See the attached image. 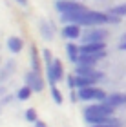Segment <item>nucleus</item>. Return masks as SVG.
Instances as JSON below:
<instances>
[{
	"instance_id": "6e6552de",
	"label": "nucleus",
	"mask_w": 126,
	"mask_h": 127,
	"mask_svg": "<svg viewBox=\"0 0 126 127\" xmlns=\"http://www.w3.org/2000/svg\"><path fill=\"white\" fill-rule=\"evenodd\" d=\"M106 58V49L104 51H99V53L91 55V53H81V56H79V64H82V65H97L101 60Z\"/></svg>"
},
{
	"instance_id": "393cba45",
	"label": "nucleus",
	"mask_w": 126,
	"mask_h": 127,
	"mask_svg": "<svg viewBox=\"0 0 126 127\" xmlns=\"http://www.w3.org/2000/svg\"><path fill=\"white\" fill-rule=\"evenodd\" d=\"M0 102H2L4 105H7V103H11V102H13V96H11V95H4L2 98H0Z\"/></svg>"
},
{
	"instance_id": "b1692460",
	"label": "nucleus",
	"mask_w": 126,
	"mask_h": 127,
	"mask_svg": "<svg viewBox=\"0 0 126 127\" xmlns=\"http://www.w3.org/2000/svg\"><path fill=\"white\" fill-rule=\"evenodd\" d=\"M68 87H70L71 91L77 89V82H75V76H68Z\"/></svg>"
},
{
	"instance_id": "f3484780",
	"label": "nucleus",
	"mask_w": 126,
	"mask_h": 127,
	"mask_svg": "<svg viewBox=\"0 0 126 127\" xmlns=\"http://www.w3.org/2000/svg\"><path fill=\"white\" fill-rule=\"evenodd\" d=\"M31 71L40 73V60H38L37 45H31Z\"/></svg>"
},
{
	"instance_id": "39448f33",
	"label": "nucleus",
	"mask_w": 126,
	"mask_h": 127,
	"mask_svg": "<svg viewBox=\"0 0 126 127\" xmlns=\"http://www.w3.org/2000/svg\"><path fill=\"white\" fill-rule=\"evenodd\" d=\"M110 36V33L106 29H101V27H91L90 31H86L82 34L81 42L82 44H90V42H104V40Z\"/></svg>"
},
{
	"instance_id": "4be33fe9",
	"label": "nucleus",
	"mask_w": 126,
	"mask_h": 127,
	"mask_svg": "<svg viewBox=\"0 0 126 127\" xmlns=\"http://www.w3.org/2000/svg\"><path fill=\"white\" fill-rule=\"evenodd\" d=\"M51 98H53V102L57 103V105H60L62 100H64V98H62V93L59 91V87H57V85H53V87H51Z\"/></svg>"
},
{
	"instance_id": "6ab92c4d",
	"label": "nucleus",
	"mask_w": 126,
	"mask_h": 127,
	"mask_svg": "<svg viewBox=\"0 0 126 127\" xmlns=\"http://www.w3.org/2000/svg\"><path fill=\"white\" fill-rule=\"evenodd\" d=\"M108 13L115 15V16H126V4H119V5H113V7L108 9Z\"/></svg>"
},
{
	"instance_id": "412c9836",
	"label": "nucleus",
	"mask_w": 126,
	"mask_h": 127,
	"mask_svg": "<svg viewBox=\"0 0 126 127\" xmlns=\"http://www.w3.org/2000/svg\"><path fill=\"white\" fill-rule=\"evenodd\" d=\"M24 118L27 120V122H31V124H35L37 120H38V114H37V109H26V113H24Z\"/></svg>"
},
{
	"instance_id": "20e7f679",
	"label": "nucleus",
	"mask_w": 126,
	"mask_h": 127,
	"mask_svg": "<svg viewBox=\"0 0 126 127\" xmlns=\"http://www.w3.org/2000/svg\"><path fill=\"white\" fill-rule=\"evenodd\" d=\"M84 114H101V116H113L115 114V107H112L106 102H93L91 105L84 109Z\"/></svg>"
},
{
	"instance_id": "5701e85b",
	"label": "nucleus",
	"mask_w": 126,
	"mask_h": 127,
	"mask_svg": "<svg viewBox=\"0 0 126 127\" xmlns=\"http://www.w3.org/2000/svg\"><path fill=\"white\" fill-rule=\"evenodd\" d=\"M42 58H44V62H46V65H48V64H53V60H55L49 49H44V51H42Z\"/></svg>"
},
{
	"instance_id": "dca6fc26",
	"label": "nucleus",
	"mask_w": 126,
	"mask_h": 127,
	"mask_svg": "<svg viewBox=\"0 0 126 127\" xmlns=\"http://www.w3.org/2000/svg\"><path fill=\"white\" fill-rule=\"evenodd\" d=\"M31 93H33V89L29 87V85H22V87L16 91V100H20V102H26V100H29L31 98Z\"/></svg>"
},
{
	"instance_id": "c756f323",
	"label": "nucleus",
	"mask_w": 126,
	"mask_h": 127,
	"mask_svg": "<svg viewBox=\"0 0 126 127\" xmlns=\"http://www.w3.org/2000/svg\"><path fill=\"white\" fill-rule=\"evenodd\" d=\"M121 42H126V34H123V36H121Z\"/></svg>"
},
{
	"instance_id": "423d86ee",
	"label": "nucleus",
	"mask_w": 126,
	"mask_h": 127,
	"mask_svg": "<svg viewBox=\"0 0 126 127\" xmlns=\"http://www.w3.org/2000/svg\"><path fill=\"white\" fill-rule=\"evenodd\" d=\"M24 84L29 85V87L33 89V93H40V91L44 89V80L40 78V74H38V73L31 71V69L24 74Z\"/></svg>"
},
{
	"instance_id": "0eeeda50",
	"label": "nucleus",
	"mask_w": 126,
	"mask_h": 127,
	"mask_svg": "<svg viewBox=\"0 0 126 127\" xmlns=\"http://www.w3.org/2000/svg\"><path fill=\"white\" fill-rule=\"evenodd\" d=\"M75 74H82V76H88V78H93L95 82L104 78V73L102 71H97L93 65H82V64H77V69H75Z\"/></svg>"
},
{
	"instance_id": "f257e3e1",
	"label": "nucleus",
	"mask_w": 126,
	"mask_h": 127,
	"mask_svg": "<svg viewBox=\"0 0 126 127\" xmlns=\"http://www.w3.org/2000/svg\"><path fill=\"white\" fill-rule=\"evenodd\" d=\"M77 24L81 27H101V26H106L110 24L108 20V11H84L79 16Z\"/></svg>"
},
{
	"instance_id": "1a4fd4ad",
	"label": "nucleus",
	"mask_w": 126,
	"mask_h": 127,
	"mask_svg": "<svg viewBox=\"0 0 126 127\" xmlns=\"http://www.w3.org/2000/svg\"><path fill=\"white\" fill-rule=\"evenodd\" d=\"M62 36L68 38V40L81 38V26L79 24H64V27H62Z\"/></svg>"
},
{
	"instance_id": "bb28decb",
	"label": "nucleus",
	"mask_w": 126,
	"mask_h": 127,
	"mask_svg": "<svg viewBox=\"0 0 126 127\" xmlns=\"http://www.w3.org/2000/svg\"><path fill=\"white\" fill-rule=\"evenodd\" d=\"M15 2L18 5H22V7H26V5H27V0H15Z\"/></svg>"
},
{
	"instance_id": "cd10ccee",
	"label": "nucleus",
	"mask_w": 126,
	"mask_h": 127,
	"mask_svg": "<svg viewBox=\"0 0 126 127\" xmlns=\"http://www.w3.org/2000/svg\"><path fill=\"white\" fill-rule=\"evenodd\" d=\"M119 49H121V51H126V42H121V44H119Z\"/></svg>"
},
{
	"instance_id": "a211bd4d",
	"label": "nucleus",
	"mask_w": 126,
	"mask_h": 127,
	"mask_svg": "<svg viewBox=\"0 0 126 127\" xmlns=\"http://www.w3.org/2000/svg\"><path fill=\"white\" fill-rule=\"evenodd\" d=\"M51 69H53L55 76H57V82H60V80H64V69H62V64L60 60H53V64H51Z\"/></svg>"
},
{
	"instance_id": "c85d7f7f",
	"label": "nucleus",
	"mask_w": 126,
	"mask_h": 127,
	"mask_svg": "<svg viewBox=\"0 0 126 127\" xmlns=\"http://www.w3.org/2000/svg\"><path fill=\"white\" fill-rule=\"evenodd\" d=\"M2 93H5V87H2V85H0V95Z\"/></svg>"
},
{
	"instance_id": "9d476101",
	"label": "nucleus",
	"mask_w": 126,
	"mask_h": 127,
	"mask_svg": "<svg viewBox=\"0 0 126 127\" xmlns=\"http://www.w3.org/2000/svg\"><path fill=\"white\" fill-rule=\"evenodd\" d=\"M5 47L13 55H18V53H22V49H24V40L20 36H9L7 42H5Z\"/></svg>"
},
{
	"instance_id": "aec40b11",
	"label": "nucleus",
	"mask_w": 126,
	"mask_h": 127,
	"mask_svg": "<svg viewBox=\"0 0 126 127\" xmlns=\"http://www.w3.org/2000/svg\"><path fill=\"white\" fill-rule=\"evenodd\" d=\"M46 76H48V82H49V87H53V85H57L59 82H57V76L53 73V69H51V64H48L46 65Z\"/></svg>"
},
{
	"instance_id": "f03ea898",
	"label": "nucleus",
	"mask_w": 126,
	"mask_h": 127,
	"mask_svg": "<svg viewBox=\"0 0 126 127\" xmlns=\"http://www.w3.org/2000/svg\"><path fill=\"white\" fill-rule=\"evenodd\" d=\"M79 93V100L81 102H104L106 100V91L97 87V85H90V87H84V89H77Z\"/></svg>"
},
{
	"instance_id": "4468645a",
	"label": "nucleus",
	"mask_w": 126,
	"mask_h": 127,
	"mask_svg": "<svg viewBox=\"0 0 126 127\" xmlns=\"http://www.w3.org/2000/svg\"><path fill=\"white\" fill-rule=\"evenodd\" d=\"M40 34L44 36V40H53V22L49 20H40Z\"/></svg>"
},
{
	"instance_id": "2eb2a0df",
	"label": "nucleus",
	"mask_w": 126,
	"mask_h": 127,
	"mask_svg": "<svg viewBox=\"0 0 126 127\" xmlns=\"http://www.w3.org/2000/svg\"><path fill=\"white\" fill-rule=\"evenodd\" d=\"M75 82H77V89H84V87H90V85H97V82L93 78L82 76V74H75Z\"/></svg>"
},
{
	"instance_id": "7c9ffc66",
	"label": "nucleus",
	"mask_w": 126,
	"mask_h": 127,
	"mask_svg": "<svg viewBox=\"0 0 126 127\" xmlns=\"http://www.w3.org/2000/svg\"><path fill=\"white\" fill-rule=\"evenodd\" d=\"M2 107H4V103H2V102H0V113H2Z\"/></svg>"
},
{
	"instance_id": "f8f14e48",
	"label": "nucleus",
	"mask_w": 126,
	"mask_h": 127,
	"mask_svg": "<svg viewBox=\"0 0 126 127\" xmlns=\"http://www.w3.org/2000/svg\"><path fill=\"white\" fill-rule=\"evenodd\" d=\"M66 56L68 60L73 64H79V56H81V45H75L73 42L66 44Z\"/></svg>"
},
{
	"instance_id": "7ed1b4c3",
	"label": "nucleus",
	"mask_w": 126,
	"mask_h": 127,
	"mask_svg": "<svg viewBox=\"0 0 126 127\" xmlns=\"http://www.w3.org/2000/svg\"><path fill=\"white\" fill-rule=\"evenodd\" d=\"M55 9L59 11V13H84V11H88L84 4L81 2H75V0H57L55 4Z\"/></svg>"
},
{
	"instance_id": "9b49d317",
	"label": "nucleus",
	"mask_w": 126,
	"mask_h": 127,
	"mask_svg": "<svg viewBox=\"0 0 126 127\" xmlns=\"http://www.w3.org/2000/svg\"><path fill=\"white\" fill-rule=\"evenodd\" d=\"M106 103H110L112 107H121V105H126V93H112L106 96Z\"/></svg>"
},
{
	"instance_id": "ddd939ff",
	"label": "nucleus",
	"mask_w": 126,
	"mask_h": 127,
	"mask_svg": "<svg viewBox=\"0 0 126 127\" xmlns=\"http://www.w3.org/2000/svg\"><path fill=\"white\" fill-rule=\"evenodd\" d=\"M106 44L104 42H90V44H81V53H99V51H104Z\"/></svg>"
},
{
	"instance_id": "a878e982",
	"label": "nucleus",
	"mask_w": 126,
	"mask_h": 127,
	"mask_svg": "<svg viewBox=\"0 0 126 127\" xmlns=\"http://www.w3.org/2000/svg\"><path fill=\"white\" fill-rule=\"evenodd\" d=\"M33 125H35V127H48V125H46V122H44V120H40V118H38Z\"/></svg>"
}]
</instances>
